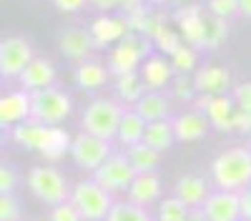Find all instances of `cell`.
<instances>
[{
  "mask_svg": "<svg viewBox=\"0 0 251 221\" xmlns=\"http://www.w3.org/2000/svg\"><path fill=\"white\" fill-rule=\"evenodd\" d=\"M211 181L224 191H244L251 186V148L231 146L221 151L211 164Z\"/></svg>",
  "mask_w": 251,
  "mask_h": 221,
  "instance_id": "cell-1",
  "label": "cell"
},
{
  "mask_svg": "<svg viewBox=\"0 0 251 221\" xmlns=\"http://www.w3.org/2000/svg\"><path fill=\"white\" fill-rule=\"evenodd\" d=\"M126 113V106L116 98H96L86 106L80 116V131L100 136L106 141H113L118 136L121 118Z\"/></svg>",
  "mask_w": 251,
  "mask_h": 221,
  "instance_id": "cell-2",
  "label": "cell"
},
{
  "mask_svg": "<svg viewBox=\"0 0 251 221\" xmlns=\"http://www.w3.org/2000/svg\"><path fill=\"white\" fill-rule=\"evenodd\" d=\"M71 204L80 211L83 221H106L116 201H113V194L103 189L96 178H88V181H78L73 186Z\"/></svg>",
  "mask_w": 251,
  "mask_h": 221,
  "instance_id": "cell-3",
  "label": "cell"
},
{
  "mask_svg": "<svg viewBox=\"0 0 251 221\" xmlns=\"http://www.w3.org/2000/svg\"><path fill=\"white\" fill-rule=\"evenodd\" d=\"M71 111H73V98L58 86L30 93V118L46 126H60L71 116Z\"/></svg>",
  "mask_w": 251,
  "mask_h": 221,
  "instance_id": "cell-4",
  "label": "cell"
},
{
  "mask_svg": "<svg viewBox=\"0 0 251 221\" xmlns=\"http://www.w3.org/2000/svg\"><path fill=\"white\" fill-rule=\"evenodd\" d=\"M28 189L46 206H58L63 201H71V191H73L66 176L53 166H33L28 173Z\"/></svg>",
  "mask_w": 251,
  "mask_h": 221,
  "instance_id": "cell-5",
  "label": "cell"
},
{
  "mask_svg": "<svg viewBox=\"0 0 251 221\" xmlns=\"http://www.w3.org/2000/svg\"><path fill=\"white\" fill-rule=\"evenodd\" d=\"M153 40H149L146 35H136L128 33L121 43L113 46L111 55H108V71L113 75H123V73H133L141 68V63L151 55Z\"/></svg>",
  "mask_w": 251,
  "mask_h": 221,
  "instance_id": "cell-6",
  "label": "cell"
},
{
  "mask_svg": "<svg viewBox=\"0 0 251 221\" xmlns=\"http://www.w3.org/2000/svg\"><path fill=\"white\" fill-rule=\"evenodd\" d=\"M111 141L100 138V136H93V133H86L80 131L78 136H73V144H71V156L78 164V169L83 171H98L103 166V161L111 156Z\"/></svg>",
  "mask_w": 251,
  "mask_h": 221,
  "instance_id": "cell-7",
  "label": "cell"
},
{
  "mask_svg": "<svg viewBox=\"0 0 251 221\" xmlns=\"http://www.w3.org/2000/svg\"><path fill=\"white\" fill-rule=\"evenodd\" d=\"M136 176L138 173H136L133 164L128 161V156H126V153H111L106 161H103V166L98 171H93V178L106 191H111V194L128 191Z\"/></svg>",
  "mask_w": 251,
  "mask_h": 221,
  "instance_id": "cell-8",
  "label": "cell"
},
{
  "mask_svg": "<svg viewBox=\"0 0 251 221\" xmlns=\"http://www.w3.org/2000/svg\"><path fill=\"white\" fill-rule=\"evenodd\" d=\"M35 58L33 46L23 35H8L0 43V75L3 78H20L28 68V63Z\"/></svg>",
  "mask_w": 251,
  "mask_h": 221,
  "instance_id": "cell-9",
  "label": "cell"
},
{
  "mask_svg": "<svg viewBox=\"0 0 251 221\" xmlns=\"http://www.w3.org/2000/svg\"><path fill=\"white\" fill-rule=\"evenodd\" d=\"M203 18H206V13H203L201 3H186L174 13L176 28L183 38V43L194 46L196 50L203 48Z\"/></svg>",
  "mask_w": 251,
  "mask_h": 221,
  "instance_id": "cell-10",
  "label": "cell"
},
{
  "mask_svg": "<svg viewBox=\"0 0 251 221\" xmlns=\"http://www.w3.org/2000/svg\"><path fill=\"white\" fill-rule=\"evenodd\" d=\"M203 214L208 221H244L241 219V194L216 189L203 201Z\"/></svg>",
  "mask_w": 251,
  "mask_h": 221,
  "instance_id": "cell-11",
  "label": "cell"
},
{
  "mask_svg": "<svg viewBox=\"0 0 251 221\" xmlns=\"http://www.w3.org/2000/svg\"><path fill=\"white\" fill-rule=\"evenodd\" d=\"M91 35H93V43L96 48H108L116 46L128 35V23H126V15H111V13H103L98 15L93 23H91Z\"/></svg>",
  "mask_w": 251,
  "mask_h": 221,
  "instance_id": "cell-12",
  "label": "cell"
},
{
  "mask_svg": "<svg viewBox=\"0 0 251 221\" xmlns=\"http://www.w3.org/2000/svg\"><path fill=\"white\" fill-rule=\"evenodd\" d=\"M30 118V93L28 91H10L0 98V126L15 128L18 123Z\"/></svg>",
  "mask_w": 251,
  "mask_h": 221,
  "instance_id": "cell-13",
  "label": "cell"
},
{
  "mask_svg": "<svg viewBox=\"0 0 251 221\" xmlns=\"http://www.w3.org/2000/svg\"><path fill=\"white\" fill-rule=\"evenodd\" d=\"M143 83L149 91H163L166 86H171V80L176 78V71L171 66V60H166V55L156 53V55H149L141 63L138 68Z\"/></svg>",
  "mask_w": 251,
  "mask_h": 221,
  "instance_id": "cell-14",
  "label": "cell"
},
{
  "mask_svg": "<svg viewBox=\"0 0 251 221\" xmlns=\"http://www.w3.org/2000/svg\"><path fill=\"white\" fill-rule=\"evenodd\" d=\"M96 43H93V35L91 30H83V28H68L66 33H60L58 40V50L66 55L68 60H75V63H83L88 60L93 53Z\"/></svg>",
  "mask_w": 251,
  "mask_h": 221,
  "instance_id": "cell-15",
  "label": "cell"
},
{
  "mask_svg": "<svg viewBox=\"0 0 251 221\" xmlns=\"http://www.w3.org/2000/svg\"><path fill=\"white\" fill-rule=\"evenodd\" d=\"M174 121V131H176V141H183V144H196V141H201L208 128H211V121H208L206 113L191 108L186 113H178Z\"/></svg>",
  "mask_w": 251,
  "mask_h": 221,
  "instance_id": "cell-16",
  "label": "cell"
},
{
  "mask_svg": "<svg viewBox=\"0 0 251 221\" xmlns=\"http://www.w3.org/2000/svg\"><path fill=\"white\" fill-rule=\"evenodd\" d=\"M55 75L58 73H55V66L50 63V60L33 58L30 63H28V68L20 73L18 83H20V88H23V91L35 93V91H43V88L55 86Z\"/></svg>",
  "mask_w": 251,
  "mask_h": 221,
  "instance_id": "cell-17",
  "label": "cell"
},
{
  "mask_svg": "<svg viewBox=\"0 0 251 221\" xmlns=\"http://www.w3.org/2000/svg\"><path fill=\"white\" fill-rule=\"evenodd\" d=\"M194 80L199 93H208V96H224L231 88V73L224 66H201L196 68Z\"/></svg>",
  "mask_w": 251,
  "mask_h": 221,
  "instance_id": "cell-18",
  "label": "cell"
},
{
  "mask_svg": "<svg viewBox=\"0 0 251 221\" xmlns=\"http://www.w3.org/2000/svg\"><path fill=\"white\" fill-rule=\"evenodd\" d=\"M161 194H163V186H161V178H158L156 171L138 173L133 178L131 189L126 191L128 201H133V204H138V206H146V209H149L151 204H156V201H161Z\"/></svg>",
  "mask_w": 251,
  "mask_h": 221,
  "instance_id": "cell-19",
  "label": "cell"
},
{
  "mask_svg": "<svg viewBox=\"0 0 251 221\" xmlns=\"http://www.w3.org/2000/svg\"><path fill=\"white\" fill-rule=\"evenodd\" d=\"M211 189H208L206 178L196 176V173H186L176 181V189H174V196H178L188 209H201L203 201L208 198Z\"/></svg>",
  "mask_w": 251,
  "mask_h": 221,
  "instance_id": "cell-20",
  "label": "cell"
},
{
  "mask_svg": "<svg viewBox=\"0 0 251 221\" xmlns=\"http://www.w3.org/2000/svg\"><path fill=\"white\" fill-rule=\"evenodd\" d=\"M48 131H50V126L40 123V121H35V118H28V121H23V123H18L15 128H10V136H13V141L18 146L40 153V148H43L46 138H48Z\"/></svg>",
  "mask_w": 251,
  "mask_h": 221,
  "instance_id": "cell-21",
  "label": "cell"
},
{
  "mask_svg": "<svg viewBox=\"0 0 251 221\" xmlns=\"http://www.w3.org/2000/svg\"><path fill=\"white\" fill-rule=\"evenodd\" d=\"M206 116L211 121V128L221 131V133H228L234 131V116H236V103L234 98L224 93V96H214L211 103L206 108Z\"/></svg>",
  "mask_w": 251,
  "mask_h": 221,
  "instance_id": "cell-22",
  "label": "cell"
},
{
  "mask_svg": "<svg viewBox=\"0 0 251 221\" xmlns=\"http://www.w3.org/2000/svg\"><path fill=\"white\" fill-rule=\"evenodd\" d=\"M146 126H149V121H146L136 108H126L123 118H121V126H118V144L123 148H131L136 144L143 141V133H146Z\"/></svg>",
  "mask_w": 251,
  "mask_h": 221,
  "instance_id": "cell-23",
  "label": "cell"
},
{
  "mask_svg": "<svg viewBox=\"0 0 251 221\" xmlns=\"http://www.w3.org/2000/svg\"><path fill=\"white\" fill-rule=\"evenodd\" d=\"M111 71L108 66H103L100 60H83V63H78L75 68V83L78 88L83 91H98L100 86H106V80H108Z\"/></svg>",
  "mask_w": 251,
  "mask_h": 221,
  "instance_id": "cell-24",
  "label": "cell"
},
{
  "mask_svg": "<svg viewBox=\"0 0 251 221\" xmlns=\"http://www.w3.org/2000/svg\"><path fill=\"white\" fill-rule=\"evenodd\" d=\"M146 121H166L171 118V100L166 98L161 91H146V96L133 106Z\"/></svg>",
  "mask_w": 251,
  "mask_h": 221,
  "instance_id": "cell-25",
  "label": "cell"
},
{
  "mask_svg": "<svg viewBox=\"0 0 251 221\" xmlns=\"http://www.w3.org/2000/svg\"><path fill=\"white\" fill-rule=\"evenodd\" d=\"M146 83L138 71L133 73H123V75H116V98L121 100L123 106H136L138 100L146 96Z\"/></svg>",
  "mask_w": 251,
  "mask_h": 221,
  "instance_id": "cell-26",
  "label": "cell"
},
{
  "mask_svg": "<svg viewBox=\"0 0 251 221\" xmlns=\"http://www.w3.org/2000/svg\"><path fill=\"white\" fill-rule=\"evenodd\" d=\"M176 141V131H174V121L166 118V121H151L146 126V133H143V144H149L151 148L156 151H169Z\"/></svg>",
  "mask_w": 251,
  "mask_h": 221,
  "instance_id": "cell-27",
  "label": "cell"
},
{
  "mask_svg": "<svg viewBox=\"0 0 251 221\" xmlns=\"http://www.w3.org/2000/svg\"><path fill=\"white\" fill-rule=\"evenodd\" d=\"M126 156H128V161L133 164L136 173H151L161 164V151L151 148L149 144H143V141L136 144V146H131V148H126Z\"/></svg>",
  "mask_w": 251,
  "mask_h": 221,
  "instance_id": "cell-28",
  "label": "cell"
},
{
  "mask_svg": "<svg viewBox=\"0 0 251 221\" xmlns=\"http://www.w3.org/2000/svg\"><path fill=\"white\" fill-rule=\"evenodd\" d=\"M71 144H73V138H71L68 131H63L60 126H50L46 144H43V148H40V156H43L46 161H58L66 153H71Z\"/></svg>",
  "mask_w": 251,
  "mask_h": 221,
  "instance_id": "cell-29",
  "label": "cell"
},
{
  "mask_svg": "<svg viewBox=\"0 0 251 221\" xmlns=\"http://www.w3.org/2000/svg\"><path fill=\"white\" fill-rule=\"evenodd\" d=\"M228 35V23L219 15H211L206 10L203 18V50H216Z\"/></svg>",
  "mask_w": 251,
  "mask_h": 221,
  "instance_id": "cell-30",
  "label": "cell"
},
{
  "mask_svg": "<svg viewBox=\"0 0 251 221\" xmlns=\"http://www.w3.org/2000/svg\"><path fill=\"white\" fill-rule=\"evenodd\" d=\"M106 221H156L146 206H138L133 201H116L108 211Z\"/></svg>",
  "mask_w": 251,
  "mask_h": 221,
  "instance_id": "cell-31",
  "label": "cell"
},
{
  "mask_svg": "<svg viewBox=\"0 0 251 221\" xmlns=\"http://www.w3.org/2000/svg\"><path fill=\"white\" fill-rule=\"evenodd\" d=\"M188 209L178 196H169L158 201V211H156V221H186L188 219Z\"/></svg>",
  "mask_w": 251,
  "mask_h": 221,
  "instance_id": "cell-32",
  "label": "cell"
},
{
  "mask_svg": "<svg viewBox=\"0 0 251 221\" xmlns=\"http://www.w3.org/2000/svg\"><path fill=\"white\" fill-rule=\"evenodd\" d=\"M171 66H174V71H176V75L181 73V75H191V73H196V68H199V55H196V48L194 46H188V43H183L171 58Z\"/></svg>",
  "mask_w": 251,
  "mask_h": 221,
  "instance_id": "cell-33",
  "label": "cell"
},
{
  "mask_svg": "<svg viewBox=\"0 0 251 221\" xmlns=\"http://www.w3.org/2000/svg\"><path fill=\"white\" fill-rule=\"evenodd\" d=\"M153 46H156V50L161 53V55H166V58H171L181 46H183V38H181V33L178 30H174V28H169L166 25L158 35H156V40H153Z\"/></svg>",
  "mask_w": 251,
  "mask_h": 221,
  "instance_id": "cell-34",
  "label": "cell"
},
{
  "mask_svg": "<svg viewBox=\"0 0 251 221\" xmlns=\"http://www.w3.org/2000/svg\"><path fill=\"white\" fill-rule=\"evenodd\" d=\"M171 96L178 98V100H194L199 96V88H196V80L194 75H176L171 80Z\"/></svg>",
  "mask_w": 251,
  "mask_h": 221,
  "instance_id": "cell-35",
  "label": "cell"
},
{
  "mask_svg": "<svg viewBox=\"0 0 251 221\" xmlns=\"http://www.w3.org/2000/svg\"><path fill=\"white\" fill-rule=\"evenodd\" d=\"M206 10L224 20L239 15V0H206Z\"/></svg>",
  "mask_w": 251,
  "mask_h": 221,
  "instance_id": "cell-36",
  "label": "cell"
},
{
  "mask_svg": "<svg viewBox=\"0 0 251 221\" xmlns=\"http://www.w3.org/2000/svg\"><path fill=\"white\" fill-rule=\"evenodd\" d=\"M0 221H23L20 219V204L13 194H0Z\"/></svg>",
  "mask_w": 251,
  "mask_h": 221,
  "instance_id": "cell-37",
  "label": "cell"
},
{
  "mask_svg": "<svg viewBox=\"0 0 251 221\" xmlns=\"http://www.w3.org/2000/svg\"><path fill=\"white\" fill-rule=\"evenodd\" d=\"M48 221H83V216L71 201H63V204H58V206H50Z\"/></svg>",
  "mask_w": 251,
  "mask_h": 221,
  "instance_id": "cell-38",
  "label": "cell"
},
{
  "mask_svg": "<svg viewBox=\"0 0 251 221\" xmlns=\"http://www.w3.org/2000/svg\"><path fill=\"white\" fill-rule=\"evenodd\" d=\"M166 28V18L161 10H149V20H146V38L149 40H156V35Z\"/></svg>",
  "mask_w": 251,
  "mask_h": 221,
  "instance_id": "cell-39",
  "label": "cell"
},
{
  "mask_svg": "<svg viewBox=\"0 0 251 221\" xmlns=\"http://www.w3.org/2000/svg\"><path fill=\"white\" fill-rule=\"evenodd\" d=\"M236 108H244V111H251V83H239L231 93Z\"/></svg>",
  "mask_w": 251,
  "mask_h": 221,
  "instance_id": "cell-40",
  "label": "cell"
},
{
  "mask_svg": "<svg viewBox=\"0 0 251 221\" xmlns=\"http://www.w3.org/2000/svg\"><path fill=\"white\" fill-rule=\"evenodd\" d=\"M18 184V176L10 166H0V194H13Z\"/></svg>",
  "mask_w": 251,
  "mask_h": 221,
  "instance_id": "cell-41",
  "label": "cell"
},
{
  "mask_svg": "<svg viewBox=\"0 0 251 221\" xmlns=\"http://www.w3.org/2000/svg\"><path fill=\"white\" fill-rule=\"evenodd\" d=\"M234 131H239V133H249V136H251V111L236 108V116H234Z\"/></svg>",
  "mask_w": 251,
  "mask_h": 221,
  "instance_id": "cell-42",
  "label": "cell"
},
{
  "mask_svg": "<svg viewBox=\"0 0 251 221\" xmlns=\"http://www.w3.org/2000/svg\"><path fill=\"white\" fill-rule=\"evenodd\" d=\"M86 3H91V0H53V5L60 13H78L86 8Z\"/></svg>",
  "mask_w": 251,
  "mask_h": 221,
  "instance_id": "cell-43",
  "label": "cell"
},
{
  "mask_svg": "<svg viewBox=\"0 0 251 221\" xmlns=\"http://www.w3.org/2000/svg\"><path fill=\"white\" fill-rule=\"evenodd\" d=\"M241 219L251 221V186L241 191Z\"/></svg>",
  "mask_w": 251,
  "mask_h": 221,
  "instance_id": "cell-44",
  "label": "cell"
},
{
  "mask_svg": "<svg viewBox=\"0 0 251 221\" xmlns=\"http://www.w3.org/2000/svg\"><path fill=\"white\" fill-rule=\"evenodd\" d=\"M146 5V0H121V10H123V15L126 13H131V10H138V8H143Z\"/></svg>",
  "mask_w": 251,
  "mask_h": 221,
  "instance_id": "cell-45",
  "label": "cell"
},
{
  "mask_svg": "<svg viewBox=\"0 0 251 221\" xmlns=\"http://www.w3.org/2000/svg\"><path fill=\"white\" fill-rule=\"evenodd\" d=\"M186 221H208V216L203 214V209H191L188 211V219Z\"/></svg>",
  "mask_w": 251,
  "mask_h": 221,
  "instance_id": "cell-46",
  "label": "cell"
},
{
  "mask_svg": "<svg viewBox=\"0 0 251 221\" xmlns=\"http://www.w3.org/2000/svg\"><path fill=\"white\" fill-rule=\"evenodd\" d=\"M239 15L251 18V0H239Z\"/></svg>",
  "mask_w": 251,
  "mask_h": 221,
  "instance_id": "cell-47",
  "label": "cell"
},
{
  "mask_svg": "<svg viewBox=\"0 0 251 221\" xmlns=\"http://www.w3.org/2000/svg\"><path fill=\"white\" fill-rule=\"evenodd\" d=\"M149 3H153V5H163V3H174V0H149Z\"/></svg>",
  "mask_w": 251,
  "mask_h": 221,
  "instance_id": "cell-48",
  "label": "cell"
},
{
  "mask_svg": "<svg viewBox=\"0 0 251 221\" xmlns=\"http://www.w3.org/2000/svg\"><path fill=\"white\" fill-rule=\"evenodd\" d=\"M174 3H181V5H186V3H196V0H174Z\"/></svg>",
  "mask_w": 251,
  "mask_h": 221,
  "instance_id": "cell-49",
  "label": "cell"
}]
</instances>
